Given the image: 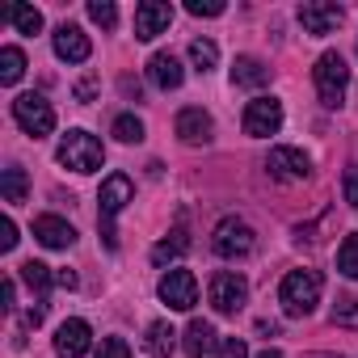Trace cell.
<instances>
[{
  "instance_id": "6da1fadb",
  "label": "cell",
  "mask_w": 358,
  "mask_h": 358,
  "mask_svg": "<svg viewBox=\"0 0 358 358\" xmlns=\"http://www.w3.org/2000/svg\"><path fill=\"white\" fill-rule=\"evenodd\" d=\"M320 291H324V278L316 270H291L282 282H278V303L291 320L299 316H312L316 303H320Z\"/></svg>"
},
{
  "instance_id": "7a4b0ae2",
  "label": "cell",
  "mask_w": 358,
  "mask_h": 358,
  "mask_svg": "<svg viewBox=\"0 0 358 358\" xmlns=\"http://www.w3.org/2000/svg\"><path fill=\"white\" fill-rule=\"evenodd\" d=\"M135 199V186H131V177L127 173H110L106 182H101V194H97V203H101V241H106V249H118V232H114V220H118V211L127 207Z\"/></svg>"
},
{
  "instance_id": "3957f363",
  "label": "cell",
  "mask_w": 358,
  "mask_h": 358,
  "mask_svg": "<svg viewBox=\"0 0 358 358\" xmlns=\"http://www.w3.org/2000/svg\"><path fill=\"white\" fill-rule=\"evenodd\" d=\"M55 160H59L64 169H72V173H97V169L106 164V148H101V139L89 135V131H68V135L59 139Z\"/></svg>"
},
{
  "instance_id": "277c9868",
  "label": "cell",
  "mask_w": 358,
  "mask_h": 358,
  "mask_svg": "<svg viewBox=\"0 0 358 358\" xmlns=\"http://www.w3.org/2000/svg\"><path fill=\"white\" fill-rule=\"evenodd\" d=\"M312 80H316L320 106L337 110V106L345 101V89H350V68H345V59H341L337 51H324V55L316 59V68H312Z\"/></svg>"
},
{
  "instance_id": "5b68a950",
  "label": "cell",
  "mask_w": 358,
  "mask_h": 358,
  "mask_svg": "<svg viewBox=\"0 0 358 358\" xmlns=\"http://www.w3.org/2000/svg\"><path fill=\"white\" fill-rule=\"evenodd\" d=\"M13 118H17V127H22L26 135H34V139H43V135L55 131V110H51V101H47L43 93H22V97H13Z\"/></svg>"
},
{
  "instance_id": "8992f818",
  "label": "cell",
  "mask_w": 358,
  "mask_h": 358,
  "mask_svg": "<svg viewBox=\"0 0 358 358\" xmlns=\"http://www.w3.org/2000/svg\"><path fill=\"white\" fill-rule=\"evenodd\" d=\"M211 249H215L220 257H228V262L249 257V253H253V228H249L241 215H228V220L215 224V232H211Z\"/></svg>"
},
{
  "instance_id": "52a82bcc",
  "label": "cell",
  "mask_w": 358,
  "mask_h": 358,
  "mask_svg": "<svg viewBox=\"0 0 358 358\" xmlns=\"http://www.w3.org/2000/svg\"><path fill=\"white\" fill-rule=\"evenodd\" d=\"M245 135L249 139H270L282 131V101L278 97H253L245 106V118H241Z\"/></svg>"
},
{
  "instance_id": "ba28073f",
  "label": "cell",
  "mask_w": 358,
  "mask_h": 358,
  "mask_svg": "<svg viewBox=\"0 0 358 358\" xmlns=\"http://www.w3.org/2000/svg\"><path fill=\"white\" fill-rule=\"evenodd\" d=\"M207 295H211V308H215V312L232 316V312H241V308L249 303V282H245V274H236V270H220V274L211 278Z\"/></svg>"
},
{
  "instance_id": "9c48e42d",
  "label": "cell",
  "mask_w": 358,
  "mask_h": 358,
  "mask_svg": "<svg viewBox=\"0 0 358 358\" xmlns=\"http://www.w3.org/2000/svg\"><path fill=\"white\" fill-rule=\"evenodd\" d=\"M160 303H169L173 312H190L199 303V278L190 270H164L160 287H156Z\"/></svg>"
},
{
  "instance_id": "30bf717a",
  "label": "cell",
  "mask_w": 358,
  "mask_h": 358,
  "mask_svg": "<svg viewBox=\"0 0 358 358\" xmlns=\"http://www.w3.org/2000/svg\"><path fill=\"white\" fill-rule=\"evenodd\" d=\"M169 26H173V5H164V0H143V5L135 9V38L139 43L160 38Z\"/></svg>"
},
{
  "instance_id": "8fae6325",
  "label": "cell",
  "mask_w": 358,
  "mask_h": 358,
  "mask_svg": "<svg viewBox=\"0 0 358 358\" xmlns=\"http://www.w3.org/2000/svg\"><path fill=\"white\" fill-rule=\"evenodd\" d=\"M266 169H270V177H278V182H303L312 173V160L299 148H270Z\"/></svg>"
},
{
  "instance_id": "7c38bea8",
  "label": "cell",
  "mask_w": 358,
  "mask_h": 358,
  "mask_svg": "<svg viewBox=\"0 0 358 358\" xmlns=\"http://www.w3.org/2000/svg\"><path fill=\"white\" fill-rule=\"evenodd\" d=\"M89 350H93V329L80 316H72L55 329V354L59 358H85Z\"/></svg>"
},
{
  "instance_id": "4fadbf2b",
  "label": "cell",
  "mask_w": 358,
  "mask_h": 358,
  "mask_svg": "<svg viewBox=\"0 0 358 358\" xmlns=\"http://www.w3.org/2000/svg\"><path fill=\"white\" fill-rule=\"evenodd\" d=\"M341 5H329V0H308V5H299V26L308 30V34H316V38H324V34H333L337 26H341Z\"/></svg>"
},
{
  "instance_id": "5bb4252c",
  "label": "cell",
  "mask_w": 358,
  "mask_h": 358,
  "mask_svg": "<svg viewBox=\"0 0 358 358\" xmlns=\"http://www.w3.org/2000/svg\"><path fill=\"white\" fill-rule=\"evenodd\" d=\"M51 47H55V55H59L64 64H85V59L93 55L89 34H85L80 26H72V22H64V26L51 34Z\"/></svg>"
},
{
  "instance_id": "9a60e30c",
  "label": "cell",
  "mask_w": 358,
  "mask_h": 358,
  "mask_svg": "<svg viewBox=\"0 0 358 358\" xmlns=\"http://www.w3.org/2000/svg\"><path fill=\"white\" fill-rule=\"evenodd\" d=\"M34 241L43 249H72L76 245V228L59 215H38L34 220Z\"/></svg>"
},
{
  "instance_id": "2e32d148",
  "label": "cell",
  "mask_w": 358,
  "mask_h": 358,
  "mask_svg": "<svg viewBox=\"0 0 358 358\" xmlns=\"http://www.w3.org/2000/svg\"><path fill=\"white\" fill-rule=\"evenodd\" d=\"M148 80L156 85V89H182V80H186V68H182V59L177 55H169V51H156L152 59H148Z\"/></svg>"
},
{
  "instance_id": "e0dca14e",
  "label": "cell",
  "mask_w": 358,
  "mask_h": 358,
  "mask_svg": "<svg viewBox=\"0 0 358 358\" xmlns=\"http://www.w3.org/2000/svg\"><path fill=\"white\" fill-rule=\"evenodd\" d=\"M211 131H215V122L199 106H186L182 114H177V139H182V143H207Z\"/></svg>"
},
{
  "instance_id": "ac0fdd59",
  "label": "cell",
  "mask_w": 358,
  "mask_h": 358,
  "mask_svg": "<svg viewBox=\"0 0 358 358\" xmlns=\"http://www.w3.org/2000/svg\"><path fill=\"white\" fill-rule=\"evenodd\" d=\"M232 85H241V89H262V85H270V68H266L257 55H236V64H232Z\"/></svg>"
},
{
  "instance_id": "d6986e66",
  "label": "cell",
  "mask_w": 358,
  "mask_h": 358,
  "mask_svg": "<svg viewBox=\"0 0 358 358\" xmlns=\"http://www.w3.org/2000/svg\"><path fill=\"white\" fill-rule=\"evenodd\" d=\"M143 350H148L152 358H169V354L177 350V329H173L169 320H152L148 333H143Z\"/></svg>"
},
{
  "instance_id": "ffe728a7",
  "label": "cell",
  "mask_w": 358,
  "mask_h": 358,
  "mask_svg": "<svg viewBox=\"0 0 358 358\" xmlns=\"http://www.w3.org/2000/svg\"><path fill=\"white\" fill-rule=\"evenodd\" d=\"M182 350H186L190 358H203V354L220 350V341H215V329H211L207 320H190V329H186V337H182Z\"/></svg>"
},
{
  "instance_id": "44dd1931",
  "label": "cell",
  "mask_w": 358,
  "mask_h": 358,
  "mask_svg": "<svg viewBox=\"0 0 358 358\" xmlns=\"http://www.w3.org/2000/svg\"><path fill=\"white\" fill-rule=\"evenodd\" d=\"M186 253H190V232H186V228H173V232L152 249V262H156V266H169V262L186 257Z\"/></svg>"
},
{
  "instance_id": "7402d4cb",
  "label": "cell",
  "mask_w": 358,
  "mask_h": 358,
  "mask_svg": "<svg viewBox=\"0 0 358 358\" xmlns=\"http://www.w3.org/2000/svg\"><path fill=\"white\" fill-rule=\"evenodd\" d=\"M22 282L34 291V299L38 303H47V291H51V282H55V274H51V266H43V262H22Z\"/></svg>"
},
{
  "instance_id": "603a6c76",
  "label": "cell",
  "mask_w": 358,
  "mask_h": 358,
  "mask_svg": "<svg viewBox=\"0 0 358 358\" xmlns=\"http://www.w3.org/2000/svg\"><path fill=\"white\" fill-rule=\"evenodd\" d=\"M0 194H5L9 207L26 203V194H30V177H26L22 164H9V169H5V177H0Z\"/></svg>"
},
{
  "instance_id": "cb8c5ba5",
  "label": "cell",
  "mask_w": 358,
  "mask_h": 358,
  "mask_svg": "<svg viewBox=\"0 0 358 358\" xmlns=\"http://www.w3.org/2000/svg\"><path fill=\"white\" fill-rule=\"evenodd\" d=\"M26 76V51L22 47H5L0 51V85H17Z\"/></svg>"
},
{
  "instance_id": "d4e9b609",
  "label": "cell",
  "mask_w": 358,
  "mask_h": 358,
  "mask_svg": "<svg viewBox=\"0 0 358 358\" xmlns=\"http://www.w3.org/2000/svg\"><path fill=\"white\" fill-rule=\"evenodd\" d=\"M9 22L17 26V34H38L43 30V13L30 5H9Z\"/></svg>"
},
{
  "instance_id": "484cf974",
  "label": "cell",
  "mask_w": 358,
  "mask_h": 358,
  "mask_svg": "<svg viewBox=\"0 0 358 358\" xmlns=\"http://www.w3.org/2000/svg\"><path fill=\"white\" fill-rule=\"evenodd\" d=\"M190 64H194L199 72H211V68L220 64V47H215L211 38H194V43H190Z\"/></svg>"
},
{
  "instance_id": "4316f807",
  "label": "cell",
  "mask_w": 358,
  "mask_h": 358,
  "mask_svg": "<svg viewBox=\"0 0 358 358\" xmlns=\"http://www.w3.org/2000/svg\"><path fill=\"white\" fill-rule=\"evenodd\" d=\"M329 320H333L337 329H358V299H354V295H341V299L333 303Z\"/></svg>"
},
{
  "instance_id": "83f0119b",
  "label": "cell",
  "mask_w": 358,
  "mask_h": 358,
  "mask_svg": "<svg viewBox=\"0 0 358 358\" xmlns=\"http://www.w3.org/2000/svg\"><path fill=\"white\" fill-rule=\"evenodd\" d=\"M337 270H341L345 278H358V232H350V236L341 241V249H337Z\"/></svg>"
},
{
  "instance_id": "f1b7e54d",
  "label": "cell",
  "mask_w": 358,
  "mask_h": 358,
  "mask_svg": "<svg viewBox=\"0 0 358 358\" xmlns=\"http://www.w3.org/2000/svg\"><path fill=\"white\" fill-rule=\"evenodd\" d=\"M114 139H122V143H139V139H143V122H139L135 114H118V118H114Z\"/></svg>"
},
{
  "instance_id": "f546056e",
  "label": "cell",
  "mask_w": 358,
  "mask_h": 358,
  "mask_svg": "<svg viewBox=\"0 0 358 358\" xmlns=\"http://www.w3.org/2000/svg\"><path fill=\"white\" fill-rule=\"evenodd\" d=\"M89 17H93L101 30H114V26H118V9L110 5V0H89Z\"/></svg>"
},
{
  "instance_id": "4dcf8cb0",
  "label": "cell",
  "mask_w": 358,
  "mask_h": 358,
  "mask_svg": "<svg viewBox=\"0 0 358 358\" xmlns=\"http://www.w3.org/2000/svg\"><path fill=\"white\" fill-rule=\"evenodd\" d=\"M341 194H345V203L358 211V164H345V173H341Z\"/></svg>"
},
{
  "instance_id": "1f68e13d",
  "label": "cell",
  "mask_w": 358,
  "mask_h": 358,
  "mask_svg": "<svg viewBox=\"0 0 358 358\" xmlns=\"http://www.w3.org/2000/svg\"><path fill=\"white\" fill-rule=\"evenodd\" d=\"M228 5L224 0H186V13H194V17H220Z\"/></svg>"
},
{
  "instance_id": "d6a6232c",
  "label": "cell",
  "mask_w": 358,
  "mask_h": 358,
  "mask_svg": "<svg viewBox=\"0 0 358 358\" xmlns=\"http://www.w3.org/2000/svg\"><path fill=\"white\" fill-rule=\"evenodd\" d=\"M97 358H131V345H127V337H101V350H97Z\"/></svg>"
},
{
  "instance_id": "836d02e7",
  "label": "cell",
  "mask_w": 358,
  "mask_h": 358,
  "mask_svg": "<svg viewBox=\"0 0 358 358\" xmlns=\"http://www.w3.org/2000/svg\"><path fill=\"white\" fill-rule=\"evenodd\" d=\"M215 358H249L245 337H224V341H220V350H215Z\"/></svg>"
},
{
  "instance_id": "e575fe53",
  "label": "cell",
  "mask_w": 358,
  "mask_h": 358,
  "mask_svg": "<svg viewBox=\"0 0 358 358\" xmlns=\"http://www.w3.org/2000/svg\"><path fill=\"white\" fill-rule=\"evenodd\" d=\"M17 241H22V236H17V224L5 220V224H0V249L9 253V249H17Z\"/></svg>"
},
{
  "instance_id": "d590c367",
  "label": "cell",
  "mask_w": 358,
  "mask_h": 358,
  "mask_svg": "<svg viewBox=\"0 0 358 358\" xmlns=\"http://www.w3.org/2000/svg\"><path fill=\"white\" fill-rule=\"evenodd\" d=\"M93 93H97V76H85L76 85V101H93Z\"/></svg>"
},
{
  "instance_id": "8d00e7d4",
  "label": "cell",
  "mask_w": 358,
  "mask_h": 358,
  "mask_svg": "<svg viewBox=\"0 0 358 358\" xmlns=\"http://www.w3.org/2000/svg\"><path fill=\"white\" fill-rule=\"evenodd\" d=\"M0 299H5V308H13V299H17V282H13V278H5V287H0Z\"/></svg>"
},
{
  "instance_id": "74e56055",
  "label": "cell",
  "mask_w": 358,
  "mask_h": 358,
  "mask_svg": "<svg viewBox=\"0 0 358 358\" xmlns=\"http://www.w3.org/2000/svg\"><path fill=\"white\" fill-rule=\"evenodd\" d=\"M55 282H59V287H68V291H72V287H76V274H72V270H55Z\"/></svg>"
},
{
  "instance_id": "f35d334b",
  "label": "cell",
  "mask_w": 358,
  "mask_h": 358,
  "mask_svg": "<svg viewBox=\"0 0 358 358\" xmlns=\"http://www.w3.org/2000/svg\"><path fill=\"white\" fill-rule=\"evenodd\" d=\"M257 358H282V354H278V350H262Z\"/></svg>"
}]
</instances>
